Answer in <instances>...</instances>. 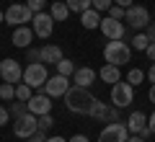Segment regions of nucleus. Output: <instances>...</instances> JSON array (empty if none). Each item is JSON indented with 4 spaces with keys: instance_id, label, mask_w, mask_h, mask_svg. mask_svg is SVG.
I'll return each instance as SVG.
<instances>
[{
    "instance_id": "39",
    "label": "nucleus",
    "mask_w": 155,
    "mask_h": 142,
    "mask_svg": "<svg viewBox=\"0 0 155 142\" xmlns=\"http://www.w3.org/2000/svg\"><path fill=\"white\" fill-rule=\"evenodd\" d=\"M145 31H147V39H150V41H155V23H150Z\"/></svg>"
},
{
    "instance_id": "44",
    "label": "nucleus",
    "mask_w": 155,
    "mask_h": 142,
    "mask_svg": "<svg viewBox=\"0 0 155 142\" xmlns=\"http://www.w3.org/2000/svg\"><path fill=\"white\" fill-rule=\"evenodd\" d=\"M47 142H67L65 137H47Z\"/></svg>"
},
{
    "instance_id": "25",
    "label": "nucleus",
    "mask_w": 155,
    "mask_h": 142,
    "mask_svg": "<svg viewBox=\"0 0 155 142\" xmlns=\"http://www.w3.org/2000/svg\"><path fill=\"white\" fill-rule=\"evenodd\" d=\"M8 109H11V116L13 119H18V116H23L28 111V106H26V101H18V98H13V104L8 106Z\"/></svg>"
},
{
    "instance_id": "33",
    "label": "nucleus",
    "mask_w": 155,
    "mask_h": 142,
    "mask_svg": "<svg viewBox=\"0 0 155 142\" xmlns=\"http://www.w3.org/2000/svg\"><path fill=\"white\" fill-rule=\"evenodd\" d=\"M111 5H114V0H93V8H96V11H109V8Z\"/></svg>"
},
{
    "instance_id": "22",
    "label": "nucleus",
    "mask_w": 155,
    "mask_h": 142,
    "mask_svg": "<svg viewBox=\"0 0 155 142\" xmlns=\"http://www.w3.org/2000/svg\"><path fill=\"white\" fill-rule=\"evenodd\" d=\"M54 67H57V72H60V75H65V78H72V75H75V70H78L75 62H72V60H65V57H62Z\"/></svg>"
},
{
    "instance_id": "4",
    "label": "nucleus",
    "mask_w": 155,
    "mask_h": 142,
    "mask_svg": "<svg viewBox=\"0 0 155 142\" xmlns=\"http://www.w3.org/2000/svg\"><path fill=\"white\" fill-rule=\"evenodd\" d=\"M129 140V127L127 121H111L101 129L98 142H127Z\"/></svg>"
},
{
    "instance_id": "30",
    "label": "nucleus",
    "mask_w": 155,
    "mask_h": 142,
    "mask_svg": "<svg viewBox=\"0 0 155 142\" xmlns=\"http://www.w3.org/2000/svg\"><path fill=\"white\" fill-rule=\"evenodd\" d=\"M52 127H54V119H52V114H44V116H39V129H41V132L52 129Z\"/></svg>"
},
{
    "instance_id": "14",
    "label": "nucleus",
    "mask_w": 155,
    "mask_h": 142,
    "mask_svg": "<svg viewBox=\"0 0 155 142\" xmlns=\"http://www.w3.org/2000/svg\"><path fill=\"white\" fill-rule=\"evenodd\" d=\"M28 111L31 114H36V116H44V114H52V98L47 96V93H34L31 98H28Z\"/></svg>"
},
{
    "instance_id": "18",
    "label": "nucleus",
    "mask_w": 155,
    "mask_h": 142,
    "mask_svg": "<svg viewBox=\"0 0 155 142\" xmlns=\"http://www.w3.org/2000/svg\"><path fill=\"white\" fill-rule=\"evenodd\" d=\"M98 78H101L104 83H111V85H114V83L122 80V70H119L116 65H109V62H106V65L98 70Z\"/></svg>"
},
{
    "instance_id": "21",
    "label": "nucleus",
    "mask_w": 155,
    "mask_h": 142,
    "mask_svg": "<svg viewBox=\"0 0 155 142\" xmlns=\"http://www.w3.org/2000/svg\"><path fill=\"white\" fill-rule=\"evenodd\" d=\"M52 18L54 21H67V16H70V8H67V3H52Z\"/></svg>"
},
{
    "instance_id": "41",
    "label": "nucleus",
    "mask_w": 155,
    "mask_h": 142,
    "mask_svg": "<svg viewBox=\"0 0 155 142\" xmlns=\"http://www.w3.org/2000/svg\"><path fill=\"white\" fill-rule=\"evenodd\" d=\"M145 75H147V78H150V83H155V62H153V65H150V70H147V72H145Z\"/></svg>"
},
{
    "instance_id": "8",
    "label": "nucleus",
    "mask_w": 155,
    "mask_h": 142,
    "mask_svg": "<svg viewBox=\"0 0 155 142\" xmlns=\"http://www.w3.org/2000/svg\"><path fill=\"white\" fill-rule=\"evenodd\" d=\"M124 21L129 23V28H132V31H142V28L150 26V11H147L145 5H132V8H127Z\"/></svg>"
},
{
    "instance_id": "38",
    "label": "nucleus",
    "mask_w": 155,
    "mask_h": 142,
    "mask_svg": "<svg viewBox=\"0 0 155 142\" xmlns=\"http://www.w3.org/2000/svg\"><path fill=\"white\" fill-rule=\"evenodd\" d=\"M137 134H140V137H142V140H147V137H150V134H153V132H150V127H147V124H145V127H142V129H140V132H137Z\"/></svg>"
},
{
    "instance_id": "34",
    "label": "nucleus",
    "mask_w": 155,
    "mask_h": 142,
    "mask_svg": "<svg viewBox=\"0 0 155 142\" xmlns=\"http://www.w3.org/2000/svg\"><path fill=\"white\" fill-rule=\"evenodd\" d=\"M28 62H41V49L28 47Z\"/></svg>"
},
{
    "instance_id": "24",
    "label": "nucleus",
    "mask_w": 155,
    "mask_h": 142,
    "mask_svg": "<svg viewBox=\"0 0 155 142\" xmlns=\"http://www.w3.org/2000/svg\"><path fill=\"white\" fill-rule=\"evenodd\" d=\"M31 96H34V88L31 85H26V83H18V85H16V98L18 101H26V104H28Z\"/></svg>"
},
{
    "instance_id": "23",
    "label": "nucleus",
    "mask_w": 155,
    "mask_h": 142,
    "mask_svg": "<svg viewBox=\"0 0 155 142\" xmlns=\"http://www.w3.org/2000/svg\"><path fill=\"white\" fill-rule=\"evenodd\" d=\"M65 3L70 8V13H83L88 8H93V0H65Z\"/></svg>"
},
{
    "instance_id": "19",
    "label": "nucleus",
    "mask_w": 155,
    "mask_h": 142,
    "mask_svg": "<svg viewBox=\"0 0 155 142\" xmlns=\"http://www.w3.org/2000/svg\"><path fill=\"white\" fill-rule=\"evenodd\" d=\"M80 23H83V28H98L101 26V16H98V11L96 8H88V11H83L80 13Z\"/></svg>"
},
{
    "instance_id": "16",
    "label": "nucleus",
    "mask_w": 155,
    "mask_h": 142,
    "mask_svg": "<svg viewBox=\"0 0 155 142\" xmlns=\"http://www.w3.org/2000/svg\"><path fill=\"white\" fill-rule=\"evenodd\" d=\"M96 78H98V72L93 70V67H78L75 75H72V83L80 88H91L96 83Z\"/></svg>"
},
{
    "instance_id": "42",
    "label": "nucleus",
    "mask_w": 155,
    "mask_h": 142,
    "mask_svg": "<svg viewBox=\"0 0 155 142\" xmlns=\"http://www.w3.org/2000/svg\"><path fill=\"white\" fill-rule=\"evenodd\" d=\"M147 127H150V132H153V134H155V111H153V114H150V119H147Z\"/></svg>"
},
{
    "instance_id": "46",
    "label": "nucleus",
    "mask_w": 155,
    "mask_h": 142,
    "mask_svg": "<svg viewBox=\"0 0 155 142\" xmlns=\"http://www.w3.org/2000/svg\"><path fill=\"white\" fill-rule=\"evenodd\" d=\"M3 21H5V13H3V11H0V23H3Z\"/></svg>"
},
{
    "instance_id": "1",
    "label": "nucleus",
    "mask_w": 155,
    "mask_h": 142,
    "mask_svg": "<svg viewBox=\"0 0 155 142\" xmlns=\"http://www.w3.org/2000/svg\"><path fill=\"white\" fill-rule=\"evenodd\" d=\"M93 101H96L93 93H91L88 88L75 85V83H72L70 91L65 93V106H67V111H72V114H88L91 106H93Z\"/></svg>"
},
{
    "instance_id": "36",
    "label": "nucleus",
    "mask_w": 155,
    "mask_h": 142,
    "mask_svg": "<svg viewBox=\"0 0 155 142\" xmlns=\"http://www.w3.org/2000/svg\"><path fill=\"white\" fill-rule=\"evenodd\" d=\"M145 54H147L150 60L155 62V41H150V44H147V49H145Z\"/></svg>"
},
{
    "instance_id": "32",
    "label": "nucleus",
    "mask_w": 155,
    "mask_h": 142,
    "mask_svg": "<svg viewBox=\"0 0 155 142\" xmlns=\"http://www.w3.org/2000/svg\"><path fill=\"white\" fill-rule=\"evenodd\" d=\"M8 121H11V109L0 104V127H5Z\"/></svg>"
},
{
    "instance_id": "7",
    "label": "nucleus",
    "mask_w": 155,
    "mask_h": 142,
    "mask_svg": "<svg viewBox=\"0 0 155 142\" xmlns=\"http://www.w3.org/2000/svg\"><path fill=\"white\" fill-rule=\"evenodd\" d=\"M47 80H49V75H47L44 62H31V65H26V70H23V83H26V85L41 88Z\"/></svg>"
},
{
    "instance_id": "20",
    "label": "nucleus",
    "mask_w": 155,
    "mask_h": 142,
    "mask_svg": "<svg viewBox=\"0 0 155 142\" xmlns=\"http://www.w3.org/2000/svg\"><path fill=\"white\" fill-rule=\"evenodd\" d=\"M145 124H147V116H145L142 111H132V114H129V119H127V127H129V132H134V134H137V132L142 129Z\"/></svg>"
},
{
    "instance_id": "45",
    "label": "nucleus",
    "mask_w": 155,
    "mask_h": 142,
    "mask_svg": "<svg viewBox=\"0 0 155 142\" xmlns=\"http://www.w3.org/2000/svg\"><path fill=\"white\" fill-rule=\"evenodd\" d=\"M127 142H145V140H142V137H140V134H134V137H129Z\"/></svg>"
},
{
    "instance_id": "28",
    "label": "nucleus",
    "mask_w": 155,
    "mask_h": 142,
    "mask_svg": "<svg viewBox=\"0 0 155 142\" xmlns=\"http://www.w3.org/2000/svg\"><path fill=\"white\" fill-rule=\"evenodd\" d=\"M0 98L3 101H13L16 98V85H13V83H3V85H0Z\"/></svg>"
},
{
    "instance_id": "10",
    "label": "nucleus",
    "mask_w": 155,
    "mask_h": 142,
    "mask_svg": "<svg viewBox=\"0 0 155 142\" xmlns=\"http://www.w3.org/2000/svg\"><path fill=\"white\" fill-rule=\"evenodd\" d=\"M39 91L47 93L49 98H60V96H65V93L70 91V83H67V78H65V75H60V72H57V75H52L49 80L44 83V85L39 88Z\"/></svg>"
},
{
    "instance_id": "43",
    "label": "nucleus",
    "mask_w": 155,
    "mask_h": 142,
    "mask_svg": "<svg viewBox=\"0 0 155 142\" xmlns=\"http://www.w3.org/2000/svg\"><path fill=\"white\" fill-rule=\"evenodd\" d=\"M147 98H150V104H155V83L150 85V93H147Z\"/></svg>"
},
{
    "instance_id": "12",
    "label": "nucleus",
    "mask_w": 155,
    "mask_h": 142,
    "mask_svg": "<svg viewBox=\"0 0 155 142\" xmlns=\"http://www.w3.org/2000/svg\"><path fill=\"white\" fill-rule=\"evenodd\" d=\"M31 28H34V34L39 39H49L52 31H54V18H52V13H44V11L36 13L34 21H31Z\"/></svg>"
},
{
    "instance_id": "26",
    "label": "nucleus",
    "mask_w": 155,
    "mask_h": 142,
    "mask_svg": "<svg viewBox=\"0 0 155 142\" xmlns=\"http://www.w3.org/2000/svg\"><path fill=\"white\" fill-rule=\"evenodd\" d=\"M147 44H150L147 34H134V36H132V49H137V52H145V49H147Z\"/></svg>"
},
{
    "instance_id": "3",
    "label": "nucleus",
    "mask_w": 155,
    "mask_h": 142,
    "mask_svg": "<svg viewBox=\"0 0 155 142\" xmlns=\"http://www.w3.org/2000/svg\"><path fill=\"white\" fill-rule=\"evenodd\" d=\"M39 132V116L31 114V111H26L23 116H18L16 121H13V134L21 137V140H28L31 134H36Z\"/></svg>"
},
{
    "instance_id": "11",
    "label": "nucleus",
    "mask_w": 155,
    "mask_h": 142,
    "mask_svg": "<svg viewBox=\"0 0 155 142\" xmlns=\"http://www.w3.org/2000/svg\"><path fill=\"white\" fill-rule=\"evenodd\" d=\"M0 75H3V83H13V85H18V83L23 80V67L18 60H3L0 62Z\"/></svg>"
},
{
    "instance_id": "13",
    "label": "nucleus",
    "mask_w": 155,
    "mask_h": 142,
    "mask_svg": "<svg viewBox=\"0 0 155 142\" xmlns=\"http://www.w3.org/2000/svg\"><path fill=\"white\" fill-rule=\"evenodd\" d=\"M101 34H104L106 39H124L127 36V28H124V21H116V18H111V16H106V18H101Z\"/></svg>"
},
{
    "instance_id": "2",
    "label": "nucleus",
    "mask_w": 155,
    "mask_h": 142,
    "mask_svg": "<svg viewBox=\"0 0 155 142\" xmlns=\"http://www.w3.org/2000/svg\"><path fill=\"white\" fill-rule=\"evenodd\" d=\"M104 60L109 62V65L122 67V65H127V62L132 60V49H129V44L122 41V39H111V41L106 44V49H104Z\"/></svg>"
},
{
    "instance_id": "5",
    "label": "nucleus",
    "mask_w": 155,
    "mask_h": 142,
    "mask_svg": "<svg viewBox=\"0 0 155 142\" xmlns=\"http://www.w3.org/2000/svg\"><path fill=\"white\" fill-rule=\"evenodd\" d=\"M34 16H36V13H34L28 5L13 3V5H8V11H5V23H11V26H26V23L34 21Z\"/></svg>"
},
{
    "instance_id": "47",
    "label": "nucleus",
    "mask_w": 155,
    "mask_h": 142,
    "mask_svg": "<svg viewBox=\"0 0 155 142\" xmlns=\"http://www.w3.org/2000/svg\"><path fill=\"white\" fill-rule=\"evenodd\" d=\"M0 80H3V75H0Z\"/></svg>"
},
{
    "instance_id": "40",
    "label": "nucleus",
    "mask_w": 155,
    "mask_h": 142,
    "mask_svg": "<svg viewBox=\"0 0 155 142\" xmlns=\"http://www.w3.org/2000/svg\"><path fill=\"white\" fill-rule=\"evenodd\" d=\"M114 5H122V8H132L134 3H132V0H114Z\"/></svg>"
},
{
    "instance_id": "29",
    "label": "nucleus",
    "mask_w": 155,
    "mask_h": 142,
    "mask_svg": "<svg viewBox=\"0 0 155 142\" xmlns=\"http://www.w3.org/2000/svg\"><path fill=\"white\" fill-rule=\"evenodd\" d=\"M109 16L116 18V21H124V16H127V8H122V5H111V8H109Z\"/></svg>"
},
{
    "instance_id": "37",
    "label": "nucleus",
    "mask_w": 155,
    "mask_h": 142,
    "mask_svg": "<svg viewBox=\"0 0 155 142\" xmlns=\"http://www.w3.org/2000/svg\"><path fill=\"white\" fill-rule=\"evenodd\" d=\"M67 142H91V140H88L85 134H72V137H70Z\"/></svg>"
},
{
    "instance_id": "31",
    "label": "nucleus",
    "mask_w": 155,
    "mask_h": 142,
    "mask_svg": "<svg viewBox=\"0 0 155 142\" xmlns=\"http://www.w3.org/2000/svg\"><path fill=\"white\" fill-rule=\"evenodd\" d=\"M26 5L31 8L34 13H41V11H44V5H47V0H26Z\"/></svg>"
},
{
    "instance_id": "9",
    "label": "nucleus",
    "mask_w": 155,
    "mask_h": 142,
    "mask_svg": "<svg viewBox=\"0 0 155 142\" xmlns=\"http://www.w3.org/2000/svg\"><path fill=\"white\" fill-rule=\"evenodd\" d=\"M88 116H91V119H96V121H106V124H109V121H119V109L96 98L93 106H91V111H88Z\"/></svg>"
},
{
    "instance_id": "35",
    "label": "nucleus",
    "mask_w": 155,
    "mask_h": 142,
    "mask_svg": "<svg viewBox=\"0 0 155 142\" xmlns=\"http://www.w3.org/2000/svg\"><path fill=\"white\" fill-rule=\"evenodd\" d=\"M28 142H47V134H44L41 129H39L36 134H31V137H28Z\"/></svg>"
},
{
    "instance_id": "17",
    "label": "nucleus",
    "mask_w": 155,
    "mask_h": 142,
    "mask_svg": "<svg viewBox=\"0 0 155 142\" xmlns=\"http://www.w3.org/2000/svg\"><path fill=\"white\" fill-rule=\"evenodd\" d=\"M60 60H62V49L57 47V44H44V47H41V62L57 65Z\"/></svg>"
},
{
    "instance_id": "15",
    "label": "nucleus",
    "mask_w": 155,
    "mask_h": 142,
    "mask_svg": "<svg viewBox=\"0 0 155 142\" xmlns=\"http://www.w3.org/2000/svg\"><path fill=\"white\" fill-rule=\"evenodd\" d=\"M34 28L28 26H16V31H13V47H18V49H28L34 41Z\"/></svg>"
},
{
    "instance_id": "6",
    "label": "nucleus",
    "mask_w": 155,
    "mask_h": 142,
    "mask_svg": "<svg viewBox=\"0 0 155 142\" xmlns=\"http://www.w3.org/2000/svg\"><path fill=\"white\" fill-rule=\"evenodd\" d=\"M132 101H134V85L122 83V80L111 85V104H114L116 109H127Z\"/></svg>"
},
{
    "instance_id": "27",
    "label": "nucleus",
    "mask_w": 155,
    "mask_h": 142,
    "mask_svg": "<svg viewBox=\"0 0 155 142\" xmlns=\"http://www.w3.org/2000/svg\"><path fill=\"white\" fill-rule=\"evenodd\" d=\"M145 78H147V75H145L142 70H137V67H132V70H129V75H127V83H129V85H134V88H137L140 83L145 80Z\"/></svg>"
}]
</instances>
